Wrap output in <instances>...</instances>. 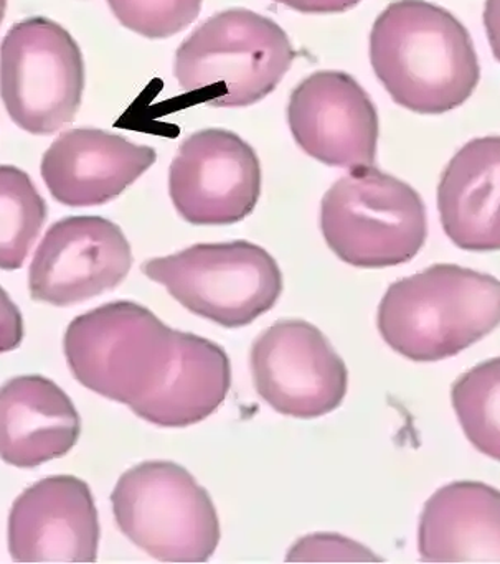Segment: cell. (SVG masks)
Listing matches in <instances>:
<instances>
[{"label":"cell","instance_id":"8","mask_svg":"<svg viewBox=\"0 0 500 564\" xmlns=\"http://www.w3.org/2000/svg\"><path fill=\"white\" fill-rule=\"evenodd\" d=\"M85 63L68 30L45 17L10 26L0 45V96L23 131L48 135L81 106Z\"/></svg>","mask_w":500,"mask_h":564},{"label":"cell","instance_id":"15","mask_svg":"<svg viewBox=\"0 0 500 564\" xmlns=\"http://www.w3.org/2000/svg\"><path fill=\"white\" fill-rule=\"evenodd\" d=\"M81 421L68 394L40 375L0 387V459L26 469L66 456L76 446Z\"/></svg>","mask_w":500,"mask_h":564},{"label":"cell","instance_id":"19","mask_svg":"<svg viewBox=\"0 0 500 564\" xmlns=\"http://www.w3.org/2000/svg\"><path fill=\"white\" fill-rule=\"evenodd\" d=\"M46 220V204L29 174L0 165V270H20Z\"/></svg>","mask_w":500,"mask_h":564},{"label":"cell","instance_id":"2","mask_svg":"<svg viewBox=\"0 0 500 564\" xmlns=\"http://www.w3.org/2000/svg\"><path fill=\"white\" fill-rule=\"evenodd\" d=\"M383 340L413 361L456 357L500 325V281L458 264H435L393 282L377 315Z\"/></svg>","mask_w":500,"mask_h":564},{"label":"cell","instance_id":"7","mask_svg":"<svg viewBox=\"0 0 500 564\" xmlns=\"http://www.w3.org/2000/svg\"><path fill=\"white\" fill-rule=\"evenodd\" d=\"M185 308L227 328L244 327L274 307L283 274L264 248L250 241L194 245L142 264Z\"/></svg>","mask_w":500,"mask_h":564},{"label":"cell","instance_id":"20","mask_svg":"<svg viewBox=\"0 0 500 564\" xmlns=\"http://www.w3.org/2000/svg\"><path fill=\"white\" fill-rule=\"evenodd\" d=\"M452 401L469 443L500 463V357L461 375L453 384Z\"/></svg>","mask_w":500,"mask_h":564},{"label":"cell","instance_id":"6","mask_svg":"<svg viewBox=\"0 0 500 564\" xmlns=\"http://www.w3.org/2000/svg\"><path fill=\"white\" fill-rule=\"evenodd\" d=\"M111 502L119 530L159 562L205 563L220 542L210 496L178 464L132 467L116 484Z\"/></svg>","mask_w":500,"mask_h":564},{"label":"cell","instance_id":"11","mask_svg":"<svg viewBox=\"0 0 500 564\" xmlns=\"http://www.w3.org/2000/svg\"><path fill=\"white\" fill-rule=\"evenodd\" d=\"M131 267V247L118 225L101 217L63 218L36 248L30 295L58 307L78 304L121 284Z\"/></svg>","mask_w":500,"mask_h":564},{"label":"cell","instance_id":"25","mask_svg":"<svg viewBox=\"0 0 500 564\" xmlns=\"http://www.w3.org/2000/svg\"><path fill=\"white\" fill-rule=\"evenodd\" d=\"M485 26L492 53L500 63V0H486Z\"/></svg>","mask_w":500,"mask_h":564},{"label":"cell","instance_id":"10","mask_svg":"<svg viewBox=\"0 0 500 564\" xmlns=\"http://www.w3.org/2000/svg\"><path fill=\"white\" fill-rule=\"evenodd\" d=\"M169 194L188 224H238L251 215L260 198V159L235 132H194L182 142L169 169Z\"/></svg>","mask_w":500,"mask_h":564},{"label":"cell","instance_id":"5","mask_svg":"<svg viewBox=\"0 0 500 564\" xmlns=\"http://www.w3.org/2000/svg\"><path fill=\"white\" fill-rule=\"evenodd\" d=\"M320 228L339 260L367 270L409 263L428 237L419 192L373 165L352 169L326 192Z\"/></svg>","mask_w":500,"mask_h":564},{"label":"cell","instance_id":"3","mask_svg":"<svg viewBox=\"0 0 500 564\" xmlns=\"http://www.w3.org/2000/svg\"><path fill=\"white\" fill-rule=\"evenodd\" d=\"M296 58L270 17L228 9L205 20L175 53L174 73L188 95L214 108H244L267 98Z\"/></svg>","mask_w":500,"mask_h":564},{"label":"cell","instance_id":"18","mask_svg":"<svg viewBox=\"0 0 500 564\" xmlns=\"http://www.w3.org/2000/svg\"><path fill=\"white\" fill-rule=\"evenodd\" d=\"M231 387V365L220 345L177 330V345L167 373L134 413L162 427H185L207 420Z\"/></svg>","mask_w":500,"mask_h":564},{"label":"cell","instance_id":"13","mask_svg":"<svg viewBox=\"0 0 500 564\" xmlns=\"http://www.w3.org/2000/svg\"><path fill=\"white\" fill-rule=\"evenodd\" d=\"M99 520L88 484L53 476L23 490L9 516V552L17 563H95Z\"/></svg>","mask_w":500,"mask_h":564},{"label":"cell","instance_id":"16","mask_svg":"<svg viewBox=\"0 0 500 564\" xmlns=\"http://www.w3.org/2000/svg\"><path fill=\"white\" fill-rule=\"evenodd\" d=\"M446 237L465 251H500V135L472 139L446 165L438 185Z\"/></svg>","mask_w":500,"mask_h":564},{"label":"cell","instance_id":"23","mask_svg":"<svg viewBox=\"0 0 500 564\" xmlns=\"http://www.w3.org/2000/svg\"><path fill=\"white\" fill-rule=\"evenodd\" d=\"M23 340V318L10 295L0 288V354L15 350Z\"/></svg>","mask_w":500,"mask_h":564},{"label":"cell","instance_id":"9","mask_svg":"<svg viewBox=\"0 0 500 564\" xmlns=\"http://www.w3.org/2000/svg\"><path fill=\"white\" fill-rule=\"evenodd\" d=\"M251 373L258 394L278 413L314 420L347 393V367L326 335L304 321H281L254 340Z\"/></svg>","mask_w":500,"mask_h":564},{"label":"cell","instance_id":"26","mask_svg":"<svg viewBox=\"0 0 500 564\" xmlns=\"http://www.w3.org/2000/svg\"><path fill=\"white\" fill-rule=\"evenodd\" d=\"M7 0H0V23H2L3 15H6Z\"/></svg>","mask_w":500,"mask_h":564},{"label":"cell","instance_id":"14","mask_svg":"<svg viewBox=\"0 0 500 564\" xmlns=\"http://www.w3.org/2000/svg\"><path fill=\"white\" fill-rule=\"evenodd\" d=\"M157 154L101 129L63 132L42 159V177L66 207H96L119 197L154 165Z\"/></svg>","mask_w":500,"mask_h":564},{"label":"cell","instance_id":"22","mask_svg":"<svg viewBox=\"0 0 500 564\" xmlns=\"http://www.w3.org/2000/svg\"><path fill=\"white\" fill-rule=\"evenodd\" d=\"M290 563H382L376 553L346 536L317 533L304 536L287 553Z\"/></svg>","mask_w":500,"mask_h":564},{"label":"cell","instance_id":"4","mask_svg":"<svg viewBox=\"0 0 500 564\" xmlns=\"http://www.w3.org/2000/svg\"><path fill=\"white\" fill-rule=\"evenodd\" d=\"M63 345L83 387L134 410L164 380L177 330L149 308L118 301L76 317Z\"/></svg>","mask_w":500,"mask_h":564},{"label":"cell","instance_id":"21","mask_svg":"<svg viewBox=\"0 0 500 564\" xmlns=\"http://www.w3.org/2000/svg\"><path fill=\"white\" fill-rule=\"evenodd\" d=\"M204 0H108L109 9L126 29L148 36L167 39L191 25Z\"/></svg>","mask_w":500,"mask_h":564},{"label":"cell","instance_id":"12","mask_svg":"<svg viewBox=\"0 0 500 564\" xmlns=\"http://www.w3.org/2000/svg\"><path fill=\"white\" fill-rule=\"evenodd\" d=\"M287 122L294 141L330 167L373 165L379 115L366 89L343 72H317L291 93Z\"/></svg>","mask_w":500,"mask_h":564},{"label":"cell","instance_id":"17","mask_svg":"<svg viewBox=\"0 0 500 564\" xmlns=\"http://www.w3.org/2000/svg\"><path fill=\"white\" fill-rule=\"evenodd\" d=\"M425 563L500 564V490L485 482H453L433 494L420 519Z\"/></svg>","mask_w":500,"mask_h":564},{"label":"cell","instance_id":"24","mask_svg":"<svg viewBox=\"0 0 500 564\" xmlns=\"http://www.w3.org/2000/svg\"><path fill=\"white\" fill-rule=\"evenodd\" d=\"M303 13H340L359 6L362 0H276Z\"/></svg>","mask_w":500,"mask_h":564},{"label":"cell","instance_id":"1","mask_svg":"<svg viewBox=\"0 0 500 564\" xmlns=\"http://www.w3.org/2000/svg\"><path fill=\"white\" fill-rule=\"evenodd\" d=\"M370 62L393 101L420 115L459 108L481 79L468 29L425 0H396L377 17Z\"/></svg>","mask_w":500,"mask_h":564}]
</instances>
